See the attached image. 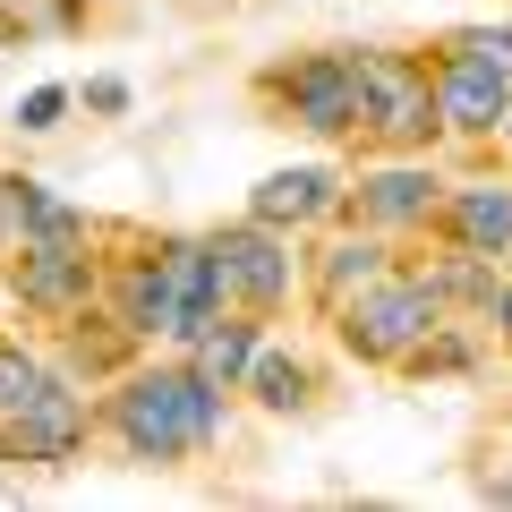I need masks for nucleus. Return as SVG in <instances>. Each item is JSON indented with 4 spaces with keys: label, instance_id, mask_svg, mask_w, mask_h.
I'll list each match as a JSON object with an SVG mask.
<instances>
[{
    "label": "nucleus",
    "instance_id": "15",
    "mask_svg": "<svg viewBox=\"0 0 512 512\" xmlns=\"http://www.w3.org/2000/svg\"><path fill=\"white\" fill-rule=\"evenodd\" d=\"M256 402H265V410H291L299 402V367L291 359H256Z\"/></svg>",
    "mask_w": 512,
    "mask_h": 512
},
{
    "label": "nucleus",
    "instance_id": "4",
    "mask_svg": "<svg viewBox=\"0 0 512 512\" xmlns=\"http://www.w3.org/2000/svg\"><path fill=\"white\" fill-rule=\"evenodd\" d=\"M427 325H436V299H427L419 282H367V291L342 308V333H350L359 359H402Z\"/></svg>",
    "mask_w": 512,
    "mask_h": 512
},
{
    "label": "nucleus",
    "instance_id": "10",
    "mask_svg": "<svg viewBox=\"0 0 512 512\" xmlns=\"http://www.w3.org/2000/svg\"><path fill=\"white\" fill-rule=\"evenodd\" d=\"M453 231L470 248H512V188H470L453 205Z\"/></svg>",
    "mask_w": 512,
    "mask_h": 512
},
{
    "label": "nucleus",
    "instance_id": "5",
    "mask_svg": "<svg viewBox=\"0 0 512 512\" xmlns=\"http://www.w3.org/2000/svg\"><path fill=\"white\" fill-rule=\"evenodd\" d=\"M77 436H86V402L60 393V384H43L26 410H9V453L18 461H69Z\"/></svg>",
    "mask_w": 512,
    "mask_h": 512
},
{
    "label": "nucleus",
    "instance_id": "20",
    "mask_svg": "<svg viewBox=\"0 0 512 512\" xmlns=\"http://www.w3.org/2000/svg\"><path fill=\"white\" fill-rule=\"evenodd\" d=\"M495 504H512V478H504V487H495Z\"/></svg>",
    "mask_w": 512,
    "mask_h": 512
},
{
    "label": "nucleus",
    "instance_id": "1",
    "mask_svg": "<svg viewBox=\"0 0 512 512\" xmlns=\"http://www.w3.org/2000/svg\"><path fill=\"white\" fill-rule=\"evenodd\" d=\"M214 384L205 376H137L120 393V436L137 461H180L214 436Z\"/></svg>",
    "mask_w": 512,
    "mask_h": 512
},
{
    "label": "nucleus",
    "instance_id": "9",
    "mask_svg": "<svg viewBox=\"0 0 512 512\" xmlns=\"http://www.w3.org/2000/svg\"><path fill=\"white\" fill-rule=\"evenodd\" d=\"M333 205V180L325 171H274V180L256 188V222L274 231V222H308V214H325Z\"/></svg>",
    "mask_w": 512,
    "mask_h": 512
},
{
    "label": "nucleus",
    "instance_id": "14",
    "mask_svg": "<svg viewBox=\"0 0 512 512\" xmlns=\"http://www.w3.org/2000/svg\"><path fill=\"white\" fill-rule=\"evenodd\" d=\"M367 205H376L384 222H402V214H427V180H419V171H393V180H376V188H367Z\"/></svg>",
    "mask_w": 512,
    "mask_h": 512
},
{
    "label": "nucleus",
    "instance_id": "2",
    "mask_svg": "<svg viewBox=\"0 0 512 512\" xmlns=\"http://www.w3.org/2000/svg\"><path fill=\"white\" fill-rule=\"evenodd\" d=\"M436 111L453 128H495L512 120V35H461L453 60H444Z\"/></svg>",
    "mask_w": 512,
    "mask_h": 512
},
{
    "label": "nucleus",
    "instance_id": "12",
    "mask_svg": "<svg viewBox=\"0 0 512 512\" xmlns=\"http://www.w3.org/2000/svg\"><path fill=\"white\" fill-rule=\"evenodd\" d=\"M248 350H256L248 325H205V333H197V376H205V384H231L239 367H248Z\"/></svg>",
    "mask_w": 512,
    "mask_h": 512
},
{
    "label": "nucleus",
    "instance_id": "16",
    "mask_svg": "<svg viewBox=\"0 0 512 512\" xmlns=\"http://www.w3.org/2000/svg\"><path fill=\"white\" fill-rule=\"evenodd\" d=\"M350 282H376V248H333V299H350Z\"/></svg>",
    "mask_w": 512,
    "mask_h": 512
},
{
    "label": "nucleus",
    "instance_id": "8",
    "mask_svg": "<svg viewBox=\"0 0 512 512\" xmlns=\"http://www.w3.org/2000/svg\"><path fill=\"white\" fill-rule=\"evenodd\" d=\"M18 299L26 308H77V299H86V256H77V239H43V248L26 256Z\"/></svg>",
    "mask_w": 512,
    "mask_h": 512
},
{
    "label": "nucleus",
    "instance_id": "17",
    "mask_svg": "<svg viewBox=\"0 0 512 512\" xmlns=\"http://www.w3.org/2000/svg\"><path fill=\"white\" fill-rule=\"evenodd\" d=\"M60 103H69V94H60V86H43V94H26V111H18V128H60Z\"/></svg>",
    "mask_w": 512,
    "mask_h": 512
},
{
    "label": "nucleus",
    "instance_id": "3",
    "mask_svg": "<svg viewBox=\"0 0 512 512\" xmlns=\"http://www.w3.org/2000/svg\"><path fill=\"white\" fill-rule=\"evenodd\" d=\"M350 77H359V120L384 128V137H402V146L444 120L436 94H427V77L410 69L402 52H359V60H350Z\"/></svg>",
    "mask_w": 512,
    "mask_h": 512
},
{
    "label": "nucleus",
    "instance_id": "21",
    "mask_svg": "<svg viewBox=\"0 0 512 512\" xmlns=\"http://www.w3.org/2000/svg\"><path fill=\"white\" fill-rule=\"evenodd\" d=\"M0 205H9V188H0Z\"/></svg>",
    "mask_w": 512,
    "mask_h": 512
},
{
    "label": "nucleus",
    "instance_id": "18",
    "mask_svg": "<svg viewBox=\"0 0 512 512\" xmlns=\"http://www.w3.org/2000/svg\"><path fill=\"white\" fill-rule=\"evenodd\" d=\"M86 103H94V111H120V103H128V86H120V77H94Z\"/></svg>",
    "mask_w": 512,
    "mask_h": 512
},
{
    "label": "nucleus",
    "instance_id": "6",
    "mask_svg": "<svg viewBox=\"0 0 512 512\" xmlns=\"http://www.w3.org/2000/svg\"><path fill=\"white\" fill-rule=\"evenodd\" d=\"M282 94H291L299 128H316V137L359 128V77H350V60H308V69L282 77Z\"/></svg>",
    "mask_w": 512,
    "mask_h": 512
},
{
    "label": "nucleus",
    "instance_id": "7",
    "mask_svg": "<svg viewBox=\"0 0 512 512\" xmlns=\"http://www.w3.org/2000/svg\"><path fill=\"white\" fill-rule=\"evenodd\" d=\"M214 265H222V291H248L256 308H274V299L291 291V256H282L265 231H222Z\"/></svg>",
    "mask_w": 512,
    "mask_h": 512
},
{
    "label": "nucleus",
    "instance_id": "19",
    "mask_svg": "<svg viewBox=\"0 0 512 512\" xmlns=\"http://www.w3.org/2000/svg\"><path fill=\"white\" fill-rule=\"evenodd\" d=\"M495 325L512 333V282H504V291H495Z\"/></svg>",
    "mask_w": 512,
    "mask_h": 512
},
{
    "label": "nucleus",
    "instance_id": "13",
    "mask_svg": "<svg viewBox=\"0 0 512 512\" xmlns=\"http://www.w3.org/2000/svg\"><path fill=\"white\" fill-rule=\"evenodd\" d=\"M43 384H52V376H43V367L26 359L18 342H0V419H9V410H26V402L43 393Z\"/></svg>",
    "mask_w": 512,
    "mask_h": 512
},
{
    "label": "nucleus",
    "instance_id": "11",
    "mask_svg": "<svg viewBox=\"0 0 512 512\" xmlns=\"http://www.w3.org/2000/svg\"><path fill=\"white\" fill-rule=\"evenodd\" d=\"M9 222H18L35 248H43V239H77V214H69L60 197H43L35 180H9Z\"/></svg>",
    "mask_w": 512,
    "mask_h": 512
}]
</instances>
